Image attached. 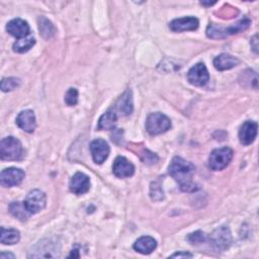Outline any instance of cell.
Returning <instances> with one entry per match:
<instances>
[{
    "mask_svg": "<svg viewBox=\"0 0 259 259\" xmlns=\"http://www.w3.org/2000/svg\"><path fill=\"white\" fill-rule=\"evenodd\" d=\"M194 172V165L181 157H174L169 165V174L185 192H193L198 189V185L192 180Z\"/></svg>",
    "mask_w": 259,
    "mask_h": 259,
    "instance_id": "obj_1",
    "label": "cell"
},
{
    "mask_svg": "<svg viewBox=\"0 0 259 259\" xmlns=\"http://www.w3.org/2000/svg\"><path fill=\"white\" fill-rule=\"evenodd\" d=\"M69 187L74 194H77V195L84 194L89 190V187H90L89 177L82 172H77L71 178Z\"/></svg>",
    "mask_w": 259,
    "mask_h": 259,
    "instance_id": "obj_12",
    "label": "cell"
},
{
    "mask_svg": "<svg viewBox=\"0 0 259 259\" xmlns=\"http://www.w3.org/2000/svg\"><path fill=\"white\" fill-rule=\"evenodd\" d=\"M35 44V39L32 35H27L25 37L17 39L13 45V51L16 53H25Z\"/></svg>",
    "mask_w": 259,
    "mask_h": 259,
    "instance_id": "obj_23",
    "label": "cell"
},
{
    "mask_svg": "<svg viewBox=\"0 0 259 259\" xmlns=\"http://www.w3.org/2000/svg\"><path fill=\"white\" fill-rule=\"evenodd\" d=\"M257 130H258V124L255 121L252 120H247L245 121L239 131V140L242 145L248 146L252 144L257 136Z\"/></svg>",
    "mask_w": 259,
    "mask_h": 259,
    "instance_id": "obj_11",
    "label": "cell"
},
{
    "mask_svg": "<svg viewBox=\"0 0 259 259\" xmlns=\"http://www.w3.org/2000/svg\"><path fill=\"white\" fill-rule=\"evenodd\" d=\"M210 243L215 250L224 251L228 249L232 243L231 232L228 227L222 226L213 231L210 235Z\"/></svg>",
    "mask_w": 259,
    "mask_h": 259,
    "instance_id": "obj_6",
    "label": "cell"
},
{
    "mask_svg": "<svg viewBox=\"0 0 259 259\" xmlns=\"http://www.w3.org/2000/svg\"><path fill=\"white\" fill-rule=\"evenodd\" d=\"M6 30L11 35L19 38L29 35V25L26 21L20 18H15L9 21L6 25Z\"/></svg>",
    "mask_w": 259,
    "mask_h": 259,
    "instance_id": "obj_14",
    "label": "cell"
},
{
    "mask_svg": "<svg viewBox=\"0 0 259 259\" xmlns=\"http://www.w3.org/2000/svg\"><path fill=\"white\" fill-rule=\"evenodd\" d=\"M65 101L68 105L72 106V105H75L78 101V91L76 88H70L66 95H65Z\"/></svg>",
    "mask_w": 259,
    "mask_h": 259,
    "instance_id": "obj_27",
    "label": "cell"
},
{
    "mask_svg": "<svg viewBox=\"0 0 259 259\" xmlns=\"http://www.w3.org/2000/svg\"><path fill=\"white\" fill-rule=\"evenodd\" d=\"M20 239V234L15 229H5L1 228L0 242L4 245H13L17 243Z\"/></svg>",
    "mask_w": 259,
    "mask_h": 259,
    "instance_id": "obj_21",
    "label": "cell"
},
{
    "mask_svg": "<svg viewBox=\"0 0 259 259\" xmlns=\"http://www.w3.org/2000/svg\"><path fill=\"white\" fill-rule=\"evenodd\" d=\"M171 127L170 119L160 112L150 113L146 119V130L150 135H159Z\"/></svg>",
    "mask_w": 259,
    "mask_h": 259,
    "instance_id": "obj_5",
    "label": "cell"
},
{
    "mask_svg": "<svg viewBox=\"0 0 259 259\" xmlns=\"http://www.w3.org/2000/svg\"><path fill=\"white\" fill-rule=\"evenodd\" d=\"M250 23H251L250 19L243 18L240 21H238L237 23L229 26L228 28H222V27H218L213 24H209L206 29V34L208 37H211V38H223L228 35L238 33L240 31L247 29L249 27Z\"/></svg>",
    "mask_w": 259,
    "mask_h": 259,
    "instance_id": "obj_3",
    "label": "cell"
},
{
    "mask_svg": "<svg viewBox=\"0 0 259 259\" xmlns=\"http://www.w3.org/2000/svg\"><path fill=\"white\" fill-rule=\"evenodd\" d=\"M156 247H157L156 240L149 236H144L139 238L134 244V249L142 254H150L156 249Z\"/></svg>",
    "mask_w": 259,
    "mask_h": 259,
    "instance_id": "obj_18",
    "label": "cell"
},
{
    "mask_svg": "<svg viewBox=\"0 0 259 259\" xmlns=\"http://www.w3.org/2000/svg\"><path fill=\"white\" fill-rule=\"evenodd\" d=\"M90 150L96 164H102L107 159L110 151L108 144L102 139L94 140L90 145Z\"/></svg>",
    "mask_w": 259,
    "mask_h": 259,
    "instance_id": "obj_10",
    "label": "cell"
},
{
    "mask_svg": "<svg viewBox=\"0 0 259 259\" xmlns=\"http://www.w3.org/2000/svg\"><path fill=\"white\" fill-rule=\"evenodd\" d=\"M198 19L192 16L188 17H182L174 19L170 22L169 27L171 30L180 32L185 30H195L198 27Z\"/></svg>",
    "mask_w": 259,
    "mask_h": 259,
    "instance_id": "obj_16",
    "label": "cell"
},
{
    "mask_svg": "<svg viewBox=\"0 0 259 259\" xmlns=\"http://www.w3.org/2000/svg\"><path fill=\"white\" fill-rule=\"evenodd\" d=\"M187 240L192 244V245H198L203 243L206 240V236L203 232L201 231H196L192 234H189L187 237Z\"/></svg>",
    "mask_w": 259,
    "mask_h": 259,
    "instance_id": "obj_26",
    "label": "cell"
},
{
    "mask_svg": "<svg viewBox=\"0 0 259 259\" xmlns=\"http://www.w3.org/2000/svg\"><path fill=\"white\" fill-rule=\"evenodd\" d=\"M239 64V60L229 54H221L213 60V65L219 71H225L236 67Z\"/></svg>",
    "mask_w": 259,
    "mask_h": 259,
    "instance_id": "obj_19",
    "label": "cell"
},
{
    "mask_svg": "<svg viewBox=\"0 0 259 259\" xmlns=\"http://www.w3.org/2000/svg\"><path fill=\"white\" fill-rule=\"evenodd\" d=\"M171 257H192V254H190L188 252H178V253L171 255Z\"/></svg>",
    "mask_w": 259,
    "mask_h": 259,
    "instance_id": "obj_28",
    "label": "cell"
},
{
    "mask_svg": "<svg viewBox=\"0 0 259 259\" xmlns=\"http://www.w3.org/2000/svg\"><path fill=\"white\" fill-rule=\"evenodd\" d=\"M251 42H254L253 45V50L255 53H257V49H258V46H257V35H254V37L252 38Z\"/></svg>",
    "mask_w": 259,
    "mask_h": 259,
    "instance_id": "obj_29",
    "label": "cell"
},
{
    "mask_svg": "<svg viewBox=\"0 0 259 259\" xmlns=\"http://www.w3.org/2000/svg\"><path fill=\"white\" fill-rule=\"evenodd\" d=\"M9 210L16 219L20 221H26L28 217L31 214L25 207L24 202H20V201H13L12 203H10Z\"/></svg>",
    "mask_w": 259,
    "mask_h": 259,
    "instance_id": "obj_22",
    "label": "cell"
},
{
    "mask_svg": "<svg viewBox=\"0 0 259 259\" xmlns=\"http://www.w3.org/2000/svg\"><path fill=\"white\" fill-rule=\"evenodd\" d=\"M112 172L118 178H126L134 174V165L124 157H117L112 165Z\"/></svg>",
    "mask_w": 259,
    "mask_h": 259,
    "instance_id": "obj_13",
    "label": "cell"
},
{
    "mask_svg": "<svg viewBox=\"0 0 259 259\" xmlns=\"http://www.w3.org/2000/svg\"><path fill=\"white\" fill-rule=\"evenodd\" d=\"M118 115L113 110V108H109L105 113L101 115L98 120V130H113L116 123Z\"/></svg>",
    "mask_w": 259,
    "mask_h": 259,
    "instance_id": "obj_20",
    "label": "cell"
},
{
    "mask_svg": "<svg viewBox=\"0 0 259 259\" xmlns=\"http://www.w3.org/2000/svg\"><path fill=\"white\" fill-rule=\"evenodd\" d=\"M233 150L229 147H224L213 150L208 158V166L213 171L225 169L233 159Z\"/></svg>",
    "mask_w": 259,
    "mask_h": 259,
    "instance_id": "obj_4",
    "label": "cell"
},
{
    "mask_svg": "<svg viewBox=\"0 0 259 259\" xmlns=\"http://www.w3.org/2000/svg\"><path fill=\"white\" fill-rule=\"evenodd\" d=\"M20 84V80L18 78L9 77V78H3L1 81V89L3 92L11 91L18 87Z\"/></svg>",
    "mask_w": 259,
    "mask_h": 259,
    "instance_id": "obj_25",
    "label": "cell"
},
{
    "mask_svg": "<svg viewBox=\"0 0 259 259\" xmlns=\"http://www.w3.org/2000/svg\"><path fill=\"white\" fill-rule=\"evenodd\" d=\"M25 173L19 168L10 167L2 170L0 175V183L4 187H12L19 185L24 179Z\"/></svg>",
    "mask_w": 259,
    "mask_h": 259,
    "instance_id": "obj_8",
    "label": "cell"
},
{
    "mask_svg": "<svg viewBox=\"0 0 259 259\" xmlns=\"http://www.w3.org/2000/svg\"><path fill=\"white\" fill-rule=\"evenodd\" d=\"M117 115L125 116L132 113L133 111V98L132 91L127 89L116 101L115 105L112 107Z\"/></svg>",
    "mask_w": 259,
    "mask_h": 259,
    "instance_id": "obj_15",
    "label": "cell"
},
{
    "mask_svg": "<svg viewBox=\"0 0 259 259\" xmlns=\"http://www.w3.org/2000/svg\"><path fill=\"white\" fill-rule=\"evenodd\" d=\"M16 123L24 132L32 133L36 126L35 116L33 111L30 109H25L19 112L16 117Z\"/></svg>",
    "mask_w": 259,
    "mask_h": 259,
    "instance_id": "obj_17",
    "label": "cell"
},
{
    "mask_svg": "<svg viewBox=\"0 0 259 259\" xmlns=\"http://www.w3.org/2000/svg\"><path fill=\"white\" fill-rule=\"evenodd\" d=\"M187 79L190 84L194 86H204L208 79L209 75L206 67L202 63H197L188 71Z\"/></svg>",
    "mask_w": 259,
    "mask_h": 259,
    "instance_id": "obj_9",
    "label": "cell"
},
{
    "mask_svg": "<svg viewBox=\"0 0 259 259\" xmlns=\"http://www.w3.org/2000/svg\"><path fill=\"white\" fill-rule=\"evenodd\" d=\"M38 29L40 31V34L45 38H51L55 34V26L53 23L46 17L40 16L38 18Z\"/></svg>",
    "mask_w": 259,
    "mask_h": 259,
    "instance_id": "obj_24",
    "label": "cell"
},
{
    "mask_svg": "<svg viewBox=\"0 0 259 259\" xmlns=\"http://www.w3.org/2000/svg\"><path fill=\"white\" fill-rule=\"evenodd\" d=\"M0 156L2 160L17 161L23 156L22 145L19 140L14 137H7L1 140Z\"/></svg>",
    "mask_w": 259,
    "mask_h": 259,
    "instance_id": "obj_2",
    "label": "cell"
},
{
    "mask_svg": "<svg viewBox=\"0 0 259 259\" xmlns=\"http://www.w3.org/2000/svg\"><path fill=\"white\" fill-rule=\"evenodd\" d=\"M23 202L30 213H36L44 209L46 206V194L39 189L30 190Z\"/></svg>",
    "mask_w": 259,
    "mask_h": 259,
    "instance_id": "obj_7",
    "label": "cell"
},
{
    "mask_svg": "<svg viewBox=\"0 0 259 259\" xmlns=\"http://www.w3.org/2000/svg\"><path fill=\"white\" fill-rule=\"evenodd\" d=\"M5 257L14 258V255L11 254V253H1V254H0V258H5Z\"/></svg>",
    "mask_w": 259,
    "mask_h": 259,
    "instance_id": "obj_30",
    "label": "cell"
}]
</instances>
